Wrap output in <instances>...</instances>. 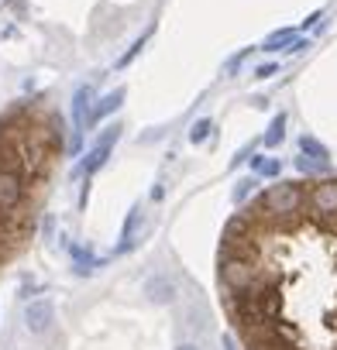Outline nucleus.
Segmentation results:
<instances>
[{"mask_svg": "<svg viewBox=\"0 0 337 350\" xmlns=\"http://www.w3.org/2000/svg\"><path fill=\"white\" fill-rule=\"evenodd\" d=\"M292 38H296L292 31H272V35L262 42V52H279V49H286Z\"/></svg>", "mask_w": 337, "mask_h": 350, "instance_id": "11", "label": "nucleus"}, {"mask_svg": "<svg viewBox=\"0 0 337 350\" xmlns=\"http://www.w3.org/2000/svg\"><path fill=\"white\" fill-rule=\"evenodd\" d=\"M258 200L275 213H292L306 200V183H272L258 193Z\"/></svg>", "mask_w": 337, "mask_h": 350, "instance_id": "3", "label": "nucleus"}, {"mask_svg": "<svg viewBox=\"0 0 337 350\" xmlns=\"http://www.w3.org/2000/svg\"><path fill=\"white\" fill-rule=\"evenodd\" d=\"M179 350H200V347H193V343H183V347H179Z\"/></svg>", "mask_w": 337, "mask_h": 350, "instance_id": "19", "label": "nucleus"}, {"mask_svg": "<svg viewBox=\"0 0 337 350\" xmlns=\"http://www.w3.org/2000/svg\"><path fill=\"white\" fill-rule=\"evenodd\" d=\"M145 292H148V299H151V302H168V299L176 295V282L162 275V278H151V282L145 285Z\"/></svg>", "mask_w": 337, "mask_h": 350, "instance_id": "8", "label": "nucleus"}, {"mask_svg": "<svg viewBox=\"0 0 337 350\" xmlns=\"http://www.w3.org/2000/svg\"><path fill=\"white\" fill-rule=\"evenodd\" d=\"M210 131H214V120L203 117V120H197V124L190 127V141H193V144H203V141L210 137Z\"/></svg>", "mask_w": 337, "mask_h": 350, "instance_id": "13", "label": "nucleus"}, {"mask_svg": "<svg viewBox=\"0 0 337 350\" xmlns=\"http://www.w3.org/2000/svg\"><path fill=\"white\" fill-rule=\"evenodd\" d=\"M275 72H279V62H265V66L255 69V79H269V76H275Z\"/></svg>", "mask_w": 337, "mask_h": 350, "instance_id": "17", "label": "nucleus"}, {"mask_svg": "<svg viewBox=\"0 0 337 350\" xmlns=\"http://www.w3.org/2000/svg\"><path fill=\"white\" fill-rule=\"evenodd\" d=\"M124 96H127V90H124V86H117L114 93H107V96H100V100L93 103V110H90V120H86V131H90V127H97V124H100L103 117H110V113H114V110H117V107L124 103Z\"/></svg>", "mask_w": 337, "mask_h": 350, "instance_id": "7", "label": "nucleus"}, {"mask_svg": "<svg viewBox=\"0 0 337 350\" xmlns=\"http://www.w3.org/2000/svg\"><path fill=\"white\" fill-rule=\"evenodd\" d=\"M258 172H262V175H269V179H279V172H282V165H279V161H265V165H262Z\"/></svg>", "mask_w": 337, "mask_h": 350, "instance_id": "18", "label": "nucleus"}, {"mask_svg": "<svg viewBox=\"0 0 337 350\" xmlns=\"http://www.w3.org/2000/svg\"><path fill=\"white\" fill-rule=\"evenodd\" d=\"M25 323H28L32 333H45V329L55 323V309H52V302H49V299H35V302L25 309Z\"/></svg>", "mask_w": 337, "mask_h": 350, "instance_id": "6", "label": "nucleus"}, {"mask_svg": "<svg viewBox=\"0 0 337 350\" xmlns=\"http://www.w3.org/2000/svg\"><path fill=\"white\" fill-rule=\"evenodd\" d=\"M255 186H258L255 179H241V183L234 186V203H238V206H245V203H248V196L255 193Z\"/></svg>", "mask_w": 337, "mask_h": 350, "instance_id": "14", "label": "nucleus"}, {"mask_svg": "<svg viewBox=\"0 0 337 350\" xmlns=\"http://www.w3.org/2000/svg\"><path fill=\"white\" fill-rule=\"evenodd\" d=\"M296 168H299L303 175H313V172H327V161H313V158H306V154H303V158L296 161Z\"/></svg>", "mask_w": 337, "mask_h": 350, "instance_id": "16", "label": "nucleus"}, {"mask_svg": "<svg viewBox=\"0 0 337 350\" xmlns=\"http://www.w3.org/2000/svg\"><path fill=\"white\" fill-rule=\"evenodd\" d=\"M141 220H145V210H141V206H131V213H127V224H124V244H121V251H127V247L134 244Z\"/></svg>", "mask_w": 337, "mask_h": 350, "instance_id": "9", "label": "nucleus"}, {"mask_svg": "<svg viewBox=\"0 0 337 350\" xmlns=\"http://www.w3.org/2000/svg\"><path fill=\"white\" fill-rule=\"evenodd\" d=\"M251 52H255V49H241L238 55H231V59L224 62V76H238V69H241V62H245V59H248Z\"/></svg>", "mask_w": 337, "mask_h": 350, "instance_id": "15", "label": "nucleus"}, {"mask_svg": "<svg viewBox=\"0 0 337 350\" xmlns=\"http://www.w3.org/2000/svg\"><path fill=\"white\" fill-rule=\"evenodd\" d=\"M93 103H97V90H93V83H83L73 93V148H79V137L86 131V120H90Z\"/></svg>", "mask_w": 337, "mask_h": 350, "instance_id": "5", "label": "nucleus"}, {"mask_svg": "<svg viewBox=\"0 0 337 350\" xmlns=\"http://www.w3.org/2000/svg\"><path fill=\"white\" fill-rule=\"evenodd\" d=\"M282 127H286V117L279 113V117H275V120L269 124V134H265V144H269V148L282 144V137H286V131H282Z\"/></svg>", "mask_w": 337, "mask_h": 350, "instance_id": "12", "label": "nucleus"}, {"mask_svg": "<svg viewBox=\"0 0 337 350\" xmlns=\"http://www.w3.org/2000/svg\"><path fill=\"white\" fill-rule=\"evenodd\" d=\"M299 151H303L306 158H313V161H327V158H330V151H327L316 137H310V134L299 137Z\"/></svg>", "mask_w": 337, "mask_h": 350, "instance_id": "10", "label": "nucleus"}, {"mask_svg": "<svg viewBox=\"0 0 337 350\" xmlns=\"http://www.w3.org/2000/svg\"><path fill=\"white\" fill-rule=\"evenodd\" d=\"M117 137H121V124L107 127V134H103V137L86 151V158H83V165H79V175H83V179H90V175H97V172L107 165V158H110V151H114Z\"/></svg>", "mask_w": 337, "mask_h": 350, "instance_id": "4", "label": "nucleus"}, {"mask_svg": "<svg viewBox=\"0 0 337 350\" xmlns=\"http://www.w3.org/2000/svg\"><path fill=\"white\" fill-rule=\"evenodd\" d=\"M217 299L241 350H337V210L251 196L221 230Z\"/></svg>", "mask_w": 337, "mask_h": 350, "instance_id": "1", "label": "nucleus"}, {"mask_svg": "<svg viewBox=\"0 0 337 350\" xmlns=\"http://www.w3.org/2000/svg\"><path fill=\"white\" fill-rule=\"evenodd\" d=\"M52 107H55L52 96L42 93V96H21L0 113V165L32 137V131L45 120V113ZM35 230H38V213H4L0 210V271L32 247Z\"/></svg>", "mask_w": 337, "mask_h": 350, "instance_id": "2", "label": "nucleus"}]
</instances>
